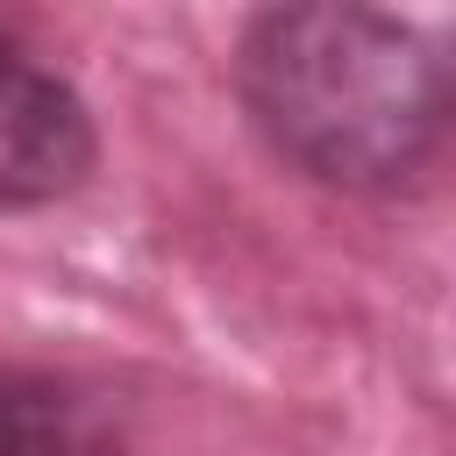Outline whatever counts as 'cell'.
I'll use <instances>...</instances> for the list:
<instances>
[{
	"instance_id": "2",
	"label": "cell",
	"mask_w": 456,
	"mask_h": 456,
	"mask_svg": "<svg viewBox=\"0 0 456 456\" xmlns=\"http://www.w3.org/2000/svg\"><path fill=\"white\" fill-rule=\"evenodd\" d=\"M100 135L78 86L0 21V214H36L93 178Z\"/></svg>"
},
{
	"instance_id": "1",
	"label": "cell",
	"mask_w": 456,
	"mask_h": 456,
	"mask_svg": "<svg viewBox=\"0 0 456 456\" xmlns=\"http://www.w3.org/2000/svg\"><path fill=\"white\" fill-rule=\"evenodd\" d=\"M235 93L256 135L335 192H399L449 135V64L378 7H264L235 43Z\"/></svg>"
},
{
	"instance_id": "3",
	"label": "cell",
	"mask_w": 456,
	"mask_h": 456,
	"mask_svg": "<svg viewBox=\"0 0 456 456\" xmlns=\"http://www.w3.org/2000/svg\"><path fill=\"white\" fill-rule=\"evenodd\" d=\"M0 456H121V449L57 378L0 370Z\"/></svg>"
}]
</instances>
